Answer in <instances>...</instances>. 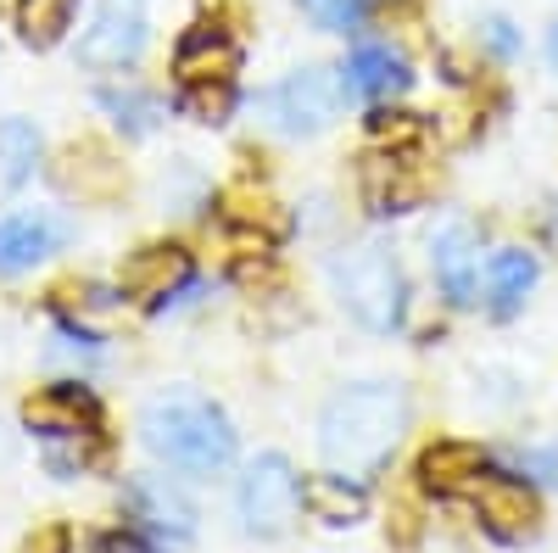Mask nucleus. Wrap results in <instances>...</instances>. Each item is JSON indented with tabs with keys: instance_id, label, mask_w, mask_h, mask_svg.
I'll return each instance as SVG.
<instances>
[{
	"instance_id": "f3484780",
	"label": "nucleus",
	"mask_w": 558,
	"mask_h": 553,
	"mask_svg": "<svg viewBox=\"0 0 558 553\" xmlns=\"http://www.w3.org/2000/svg\"><path fill=\"white\" fill-rule=\"evenodd\" d=\"M129 503H134V515L140 520H151V526H162V531H191V503H184L168 481H157V476H140L134 486H129Z\"/></svg>"
},
{
	"instance_id": "9b49d317",
	"label": "nucleus",
	"mask_w": 558,
	"mask_h": 553,
	"mask_svg": "<svg viewBox=\"0 0 558 553\" xmlns=\"http://www.w3.org/2000/svg\"><path fill=\"white\" fill-rule=\"evenodd\" d=\"M241 68V51L235 39L213 23H196L191 34L179 39V57H173V73L184 84H229V73Z\"/></svg>"
},
{
	"instance_id": "f257e3e1",
	"label": "nucleus",
	"mask_w": 558,
	"mask_h": 553,
	"mask_svg": "<svg viewBox=\"0 0 558 553\" xmlns=\"http://www.w3.org/2000/svg\"><path fill=\"white\" fill-rule=\"evenodd\" d=\"M402 431H408V392L368 381V386H347L341 397H330V408L318 420V447L336 470L363 481L391 458Z\"/></svg>"
},
{
	"instance_id": "dca6fc26",
	"label": "nucleus",
	"mask_w": 558,
	"mask_h": 553,
	"mask_svg": "<svg viewBox=\"0 0 558 553\" xmlns=\"http://www.w3.org/2000/svg\"><path fill=\"white\" fill-rule=\"evenodd\" d=\"M531 286H536V257L531 252L508 247V252H497L486 263V302H492V313H514L531 297Z\"/></svg>"
},
{
	"instance_id": "b1692460",
	"label": "nucleus",
	"mask_w": 558,
	"mask_h": 553,
	"mask_svg": "<svg viewBox=\"0 0 558 553\" xmlns=\"http://www.w3.org/2000/svg\"><path fill=\"white\" fill-rule=\"evenodd\" d=\"M57 548H62V531H45V537H39L28 553H57Z\"/></svg>"
},
{
	"instance_id": "7ed1b4c3",
	"label": "nucleus",
	"mask_w": 558,
	"mask_h": 553,
	"mask_svg": "<svg viewBox=\"0 0 558 553\" xmlns=\"http://www.w3.org/2000/svg\"><path fill=\"white\" fill-rule=\"evenodd\" d=\"M336 297L363 330H391L402 318V268L391 247L363 241L357 252H347L336 263Z\"/></svg>"
},
{
	"instance_id": "0eeeda50",
	"label": "nucleus",
	"mask_w": 558,
	"mask_h": 553,
	"mask_svg": "<svg viewBox=\"0 0 558 553\" xmlns=\"http://www.w3.org/2000/svg\"><path fill=\"white\" fill-rule=\"evenodd\" d=\"M475 509H481V526L497 537V542H531L536 526H542V503L525 481L514 476H481L475 486Z\"/></svg>"
},
{
	"instance_id": "393cba45",
	"label": "nucleus",
	"mask_w": 558,
	"mask_h": 553,
	"mask_svg": "<svg viewBox=\"0 0 558 553\" xmlns=\"http://www.w3.org/2000/svg\"><path fill=\"white\" fill-rule=\"evenodd\" d=\"M547 62H553V68H558V28H553V34H547Z\"/></svg>"
},
{
	"instance_id": "9d476101",
	"label": "nucleus",
	"mask_w": 558,
	"mask_h": 553,
	"mask_svg": "<svg viewBox=\"0 0 558 553\" xmlns=\"http://www.w3.org/2000/svg\"><path fill=\"white\" fill-rule=\"evenodd\" d=\"M68 241V224L51 213H12L0 218V274H23L34 263H45Z\"/></svg>"
},
{
	"instance_id": "f8f14e48",
	"label": "nucleus",
	"mask_w": 558,
	"mask_h": 553,
	"mask_svg": "<svg viewBox=\"0 0 558 553\" xmlns=\"http://www.w3.org/2000/svg\"><path fill=\"white\" fill-rule=\"evenodd\" d=\"M23 420H28V431H45V436H84L96 425V402L78 386H51L23 408Z\"/></svg>"
},
{
	"instance_id": "2eb2a0df",
	"label": "nucleus",
	"mask_w": 558,
	"mask_h": 553,
	"mask_svg": "<svg viewBox=\"0 0 558 553\" xmlns=\"http://www.w3.org/2000/svg\"><path fill=\"white\" fill-rule=\"evenodd\" d=\"M302 509L324 526H352L368 515V492L352 476H307L302 481Z\"/></svg>"
},
{
	"instance_id": "4be33fe9",
	"label": "nucleus",
	"mask_w": 558,
	"mask_h": 553,
	"mask_svg": "<svg viewBox=\"0 0 558 553\" xmlns=\"http://www.w3.org/2000/svg\"><path fill=\"white\" fill-rule=\"evenodd\" d=\"M229 107H235V89L229 84H184V112L202 123H223Z\"/></svg>"
},
{
	"instance_id": "20e7f679",
	"label": "nucleus",
	"mask_w": 558,
	"mask_h": 553,
	"mask_svg": "<svg viewBox=\"0 0 558 553\" xmlns=\"http://www.w3.org/2000/svg\"><path fill=\"white\" fill-rule=\"evenodd\" d=\"M347 101V79L330 68H302L286 84H274L263 96V123L279 134H318L341 118Z\"/></svg>"
},
{
	"instance_id": "39448f33",
	"label": "nucleus",
	"mask_w": 558,
	"mask_h": 553,
	"mask_svg": "<svg viewBox=\"0 0 558 553\" xmlns=\"http://www.w3.org/2000/svg\"><path fill=\"white\" fill-rule=\"evenodd\" d=\"M296 503H302V481L291 470L286 453H263L246 465L241 476V520L257 537H279L296 520Z\"/></svg>"
},
{
	"instance_id": "423d86ee",
	"label": "nucleus",
	"mask_w": 558,
	"mask_h": 553,
	"mask_svg": "<svg viewBox=\"0 0 558 553\" xmlns=\"http://www.w3.org/2000/svg\"><path fill=\"white\" fill-rule=\"evenodd\" d=\"M140 51H146V0H101L96 23L78 39V62L112 73V68L140 62Z\"/></svg>"
},
{
	"instance_id": "aec40b11",
	"label": "nucleus",
	"mask_w": 558,
	"mask_h": 553,
	"mask_svg": "<svg viewBox=\"0 0 558 553\" xmlns=\"http://www.w3.org/2000/svg\"><path fill=\"white\" fill-rule=\"evenodd\" d=\"M0 173H7V184H23L28 173H34V163H39V134H34V123H23V118H7L0 123Z\"/></svg>"
},
{
	"instance_id": "f03ea898",
	"label": "nucleus",
	"mask_w": 558,
	"mask_h": 553,
	"mask_svg": "<svg viewBox=\"0 0 558 553\" xmlns=\"http://www.w3.org/2000/svg\"><path fill=\"white\" fill-rule=\"evenodd\" d=\"M140 431H146V447L184 476H213L235 458V431H229L223 408H213L196 392L157 397L146 408V420H140Z\"/></svg>"
},
{
	"instance_id": "4468645a",
	"label": "nucleus",
	"mask_w": 558,
	"mask_h": 553,
	"mask_svg": "<svg viewBox=\"0 0 558 553\" xmlns=\"http://www.w3.org/2000/svg\"><path fill=\"white\" fill-rule=\"evenodd\" d=\"M481 476H486V453L470 447V442H436V447H425V458H418V481H425L430 492H441V497L475 486Z\"/></svg>"
},
{
	"instance_id": "412c9836",
	"label": "nucleus",
	"mask_w": 558,
	"mask_h": 553,
	"mask_svg": "<svg viewBox=\"0 0 558 553\" xmlns=\"http://www.w3.org/2000/svg\"><path fill=\"white\" fill-rule=\"evenodd\" d=\"M101 107L118 112V123L134 129V134H146V129L162 118V107H157L151 96H140V89H101Z\"/></svg>"
},
{
	"instance_id": "a211bd4d",
	"label": "nucleus",
	"mask_w": 558,
	"mask_h": 553,
	"mask_svg": "<svg viewBox=\"0 0 558 553\" xmlns=\"http://www.w3.org/2000/svg\"><path fill=\"white\" fill-rule=\"evenodd\" d=\"M73 7L78 0H17V28L23 39L34 45V51H45V45H57L73 23Z\"/></svg>"
},
{
	"instance_id": "5701e85b",
	"label": "nucleus",
	"mask_w": 558,
	"mask_h": 553,
	"mask_svg": "<svg viewBox=\"0 0 558 553\" xmlns=\"http://www.w3.org/2000/svg\"><path fill=\"white\" fill-rule=\"evenodd\" d=\"M363 7L368 0H302V12L318 23V28H330V34H347L363 23Z\"/></svg>"
},
{
	"instance_id": "ddd939ff",
	"label": "nucleus",
	"mask_w": 558,
	"mask_h": 553,
	"mask_svg": "<svg viewBox=\"0 0 558 553\" xmlns=\"http://www.w3.org/2000/svg\"><path fill=\"white\" fill-rule=\"evenodd\" d=\"M408 84H413V73L391 45H357L352 62H347V89H357V96H368V101H391Z\"/></svg>"
},
{
	"instance_id": "6e6552de",
	"label": "nucleus",
	"mask_w": 558,
	"mask_h": 553,
	"mask_svg": "<svg viewBox=\"0 0 558 553\" xmlns=\"http://www.w3.org/2000/svg\"><path fill=\"white\" fill-rule=\"evenodd\" d=\"M430 263H436V280L452 302H475L481 297V241L463 218H447L436 236H430Z\"/></svg>"
},
{
	"instance_id": "6ab92c4d",
	"label": "nucleus",
	"mask_w": 558,
	"mask_h": 553,
	"mask_svg": "<svg viewBox=\"0 0 558 553\" xmlns=\"http://www.w3.org/2000/svg\"><path fill=\"white\" fill-rule=\"evenodd\" d=\"M363 184H368V202H375L380 213H408L418 202V184H402V163H391V157L368 163Z\"/></svg>"
},
{
	"instance_id": "1a4fd4ad",
	"label": "nucleus",
	"mask_w": 558,
	"mask_h": 553,
	"mask_svg": "<svg viewBox=\"0 0 558 553\" xmlns=\"http://www.w3.org/2000/svg\"><path fill=\"white\" fill-rule=\"evenodd\" d=\"M191 286V252L184 247H140L123 263V297L129 302H162Z\"/></svg>"
}]
</instances>
